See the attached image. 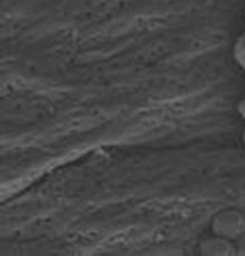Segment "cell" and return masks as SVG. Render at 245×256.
Wrapping results in <instances>:
<instances>
[{
    "mask_svg": "<svg viewBox=\"0 0 245 256\" xmlns=\"http://www.w3.org/2000/svg\"><path fill=\"white\" fill-rule=\"evenodd\" d=\"M234 248L236 255L245 256V232L234 240Z\"/></svg>",
    "mask_w": 245,
    "mask_h": 256,
    "instance_id": "4",
    "label": "cell"
},
{
    "mask_svg": "<svg viewBox=\"0 0 245 256\" xmlns=\"http://www.w3.org/2000/svg\"><path fill=\"white\" fill-rule=\"evenodd\" d=\"M238 113H240V116H241L243 120L245 121V98L242 100L241 102L238 103Z\"/></svg>",
    "mask_w": 245,
    "mask_h": 256,
    "instance_id": "5",
    "label": "cell"
},
{
    "mask_svg": "<svg viewBox=\"0 0 245 256\" xmlns=\"http://www.w3.org/2000/svg\"><path fill=\"white\" fill-rule=\"evenodd\" d=\"M233 56L236 63L245 70V32L238 37L233 46Z\"/></svg>",
    "mask_w": 245,
    "mask_h": 256,
    "instance_id": "3",
    "label": "cell"
},
{
    "mask_svg": "<svg viewBox=\"0 0 245 256\" xmlns=\"http://www.w3.org/2000/svg\"><path fill=\"white\" fill-rule=\"evenodd\" d=\"M242 142H243V144H244V146H245V129H244L243 134H242Z\"/></svg>",
    "mask_w": 245,
    "mask_h": 256,
    "instance_id": "6",
    "label": "cell"
},
{
    "mask_svg": "<svg viewBox=\"0 0 245 256\" xmlns=\"http://www.w3.org/2000/svg\"><path fill=\"white\" fill-rule=\"evenodd\" d=\"M212 230L234 242L245 232V214L234 208L220 210L212 220Z\"/></svg>",
    "mask_w": 245,
    "mask_h": 256,
    "instance_id": "1",
    "label": "cell"
},
{
    "mask_svg": "<svg viewBox=\"0 0 245 256\" xmlns=\"http://www.w3.org/2000/svg\"><path fill=\"white\" fill-rule=\"evenodd\" d=\"M244 15H245V10H244Z\"/></svg>",
    "mask_w": 245,
    "mask_h": 256,
    "instance_id": "7",
    "label": "cell"
},
{
    "mask_svg": "<svg viewBox=\"0 0 245 256\" xmlns=\"http://www.w3.org/2000/svg\"><path fill=\"white\" fill-rule=\"evenodd\" d=\"M200 254L204 256H235L234 242L216 235L202 240L198 245Z\"/></svg>",
    "mask_w": 245,
    "mask_h": 256,
    "instance_id": "2",
    "label": "cell"
}]
</instances>
